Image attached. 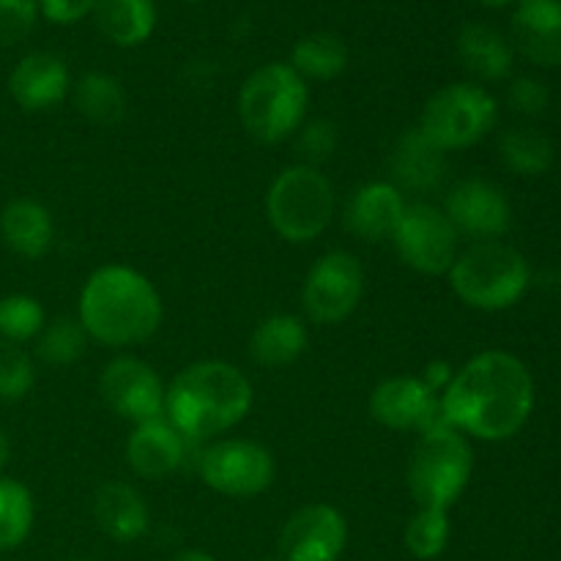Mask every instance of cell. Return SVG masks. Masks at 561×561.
<instances>
[{
    "label": "cell",
    "mask_w": 561,
    "mask_h": 561,
    "mask_svg": "<svg viewBox=\"0 0 561 561\" xmlns=\"http://www.w3.org/2000/svg\"><path fill=\"white\" fill-rule=\"evenodd\" d=\"M447 425L477 442H507L518 436L535 411V378L510 351L471 356L442 392Z\"/></svg>",
    "instance_id": "6da1fadb"
},
{
    "label": "cell",
    "mask_w": 561,
    "mask_h": 561,
    "mask_svg": "<svg viewBox=\"0 0 561 561\" xmlns=\"http://www.w3.org/2000/svg\"><path fill=\"white\" fill-rule=\"evenodd\" d=\"M252 400V383L239 367L203 359L186 365L164 389V420L190 442H211L250 414Z\"/></svg>",
    "instance_id": "7a4b0ae2"
},
{
    "label": "cell",
    "mask_w": 561,
    "mask_h": 561,
    "mask_svg": "<svg viewBox=\"0 0 561 561\" xmlns=\"http://www.w3.org/2000/svg\"><path fill=\"white\" fill-rule=\"evenodd\" d=\"M88 337L110 348L140 345L162 327V296L140 272L121 263L96 268L82 285L77 310Z\"/></svg>",
    "instance_id": "3957f363"
},
{
    "label": "cell",
    "mask_w": 561,
    "mask_h": 561,
    "mask_svg": "<svg viewBox=\"0 0 561 561\" xmlns=\"http://www.w3.org/2000/svg\"><path fill=\"white\" fill-rule=\"evenodd\" d=\"M449 288L466 307L480 312L510 310L531 285L529 261L504 241H477L458 252L447 272Z\"/></svg>",
    "instance_id": "277c9868"
},
{
    "label": "cell",
    "mask_w": 561,
    "mask_h": 561,
    "mask_svg": "<svg viewBox=\"0 0 561 561\" xmlns=\"http://www.w3.org/2000/svg\"><path fill=\"white\" fill-rule=\"evenodd\" d=\"M310 91L290 64H266L252 71L239 91V118L250 137L272 142L294 137L305 124Z\"/></svg>",
    "instance_id": "5b68a950"
},
{
    "label": "cell",
    "mask_w": 561,
    "mask_h": 561,
    "mask_svg": "<svg viewBox=\"0 0 561 561\" xmlns=\"http://www.w3.org/2000/svg\"><path fill=\"white\" fill-rule=\"evenodd\" d=\"M474 474L471 442L453 425L420 433L409 460V491L416 507L453 510Z\"/></svg>",
    "instance_id": "8992f818"
},
{
    "label": "cell",
    "mask_w": 561,
    "mask_h": 561,
    "mask_svg": "<svg viewBox=\"0 0 561 561\" xmlns=\"http://www.w3.org/2000/svg\"><path fill=\"white\" fill-rule=\"evenodd\" d=\"M337 197L321 168L290 164L266 192V217L274 233L288 244H310L332 225Z\"/></svg>",
    "instance_id": "52a82bcc"
},
{
    "label": "cell",
    "mask_w": 561,
    "mask_h": 561,
    "mask_svg": "<svg viewBox=\"0 0 561 561\" xmlns=\"http://www.w3.org/2000/svg\"><path fill=\"white\" fill-rule=\"evenodd\" d=\"M499 121V104L477 82H453L427 99L420 129L444 151H463L485 140Z\"/></svg>",
    "instance_id": "ba28073f"
},
{
    "label": "cell",
    "mask_w": 561,
    "mask_h": 561,
    "mask_svg": "<svg viewBox=\"0 0 561 561\" xmlns=\"http://www.w3.org/2000/svg\"><path fill=\"white\" fill-rule=\"evenodd\" d=\"M197 471L211 491L250 499L272 488L277 463L274 455L252 438H219L197 455Z\"/></svg>",
    "instance_id": "9c48e42d"
},
{
    "label": "cell",
    "mask_w": 561,
    "mask_h": 561,
    "mask_svg": "<svg viewBox=\"0 0 561 561\" xmlns=\"http://www.w3.org/2000/svg\"><path fill=\"white\" fill-rule=\"evenodd\" d=\"M362 296H365V268L359 257L334 250L318 257L307 272L301 305L310 321L321 327H337L354 316Z\"/></svg>",
    "instance_id": "30bf717a"
},
{
    "label": "cell",
    "mask_w": 561,
    "mask_h": 561,
    "mask_svg": "<svg viewBox=\"0 0 561 561\" xmlns=\"http://www.w3.org/2000/svg\"><path fill=\"white\" fill-rule=\"evenodd\" d=\"M400 261L420 274H447L458 257L460 236L438 206L416 201L405 206L392 236Z\"/></svg>",
    "instance_id": "8fae6325"
},
{
    "label": "cell",
    "mask_w": 561,
    "mask_h": 561,
    "mask_svg": "<svg viewBox=\"0 0 561 561\" xmlns=\"http://www.w3.org/2000/svg\"><path fill=\"white\" fill-rule=\"evenodd\" d=\"M164 383L148 362L137 356H115L99 376V392L104 403L131 425L162 420Z\"/></svg>",
    "instance_id": "7c38bea8"
},
{
    "label": "cell",
    "mask_w": 561,
    "mask_h": 561,
    "mask_svg": "<svg viewBox=\"0 0 561 561\" xmlns=\"http://www.w3.org/2000/svg\"><path fill=\"white\" fill-rule=\"evenodd\" d=\"M367 411L378 425L389 431L425 433L447 425L442 411V394L433 392L420 376H392L378 383L367 400Z\"/></svg>",
    "instance_id": "4fadbf2b"
},
{
    "label": "cell",
    "mask_w": 561,
    "mask_h": 561,
    "mask_svg": "<svg viewBox=\"0 0 561 561\" xmlns=\"http://www.w3.org/2000/svg\"><path fill=\"white\" fill-rule=\"evenodd\" d=\"M442 211L458 230V236H466L477 241H499L513 225V206L502 186L485 179H466L449 190Z\"/></svg>",
    "instance_id": "5bb4252c"
},
{
    "label": "cell",
    "mask_w": 561,
    "mask_h": 561,
    "mask_svg": "<svg viewBox=\"0 0 561 561\" xmlns=\"http://www.w3.org/2000/svg\"><path fill=\"white\" fill-rule=\"evenodd\" d=\"M348 546V524L332 504L296 510L279 535L283 561H340Z\"/></svg>",
    "instance_id": "9a60e30c"
},
{
    "label": "cell",
    "mask_w": 561,
    "mask_h": 561,
    "mask_svg": "<svg viewBox=\"0 0 561 561\" xmlns=\"http://www.w3.org/2000/svg\"><path fill=\"white\" fill-rule=\"evenodd\" d=\"M195 442L175 431L168 420H151L135 425L126 442V463L142 480H164L184 469L192 458Z\"/></svg>",
    "instance_id": "2e32d148"
},
{
    "label": "cell",
    "mask_w": 561,
    "mask_h": 561,
    "mask_svg": "<svg viewBox=\"0 0 561 561\" xmlns=\"http://www.w3.org/2000/svg\"><path fill=\"white\" fill-rule=\"evenodd\" d=\"M389 173L400 192L431 195L447 175V151L438 148L420 126L403 131L389 153Z\"/></svg>",
    "instance_id": "e0dca14e"
},
{
    "label": "cell",
    "mask_w": 561,
    "mask_h": 561,
    "mask_svg": "<svg viewBox=\"0 0 561 561\" xmlns=\"http://www.w3.org/2000/svg\"><path fill=\"white\" fill-rule=\"evenodd\" d=\"M11 99L25 113H44L71 93V75L64 58L53 53H31L14 66L9 77Z\"/></svg>",
    "instance_id": "ac0fdd59"
},
{
    "label": "cell",
    "mask_w": 561,
    "mask_h": 561,
    "mask_svg": "<svg viewBox=\"0 0 561 561\" xmlns=\"http://www.w3.org/2000/svg\"><path fill=\"white\" fill-rule=\"evenodd\" d=\"M405 201L403 192L392 181H370L362 184L345 206V228L356 236L378 244V241H392L400 219H403Z\"/></svg>",
    "instance_id": "d6986e66"
},
{
    "label": "cell",
    "mask_w": 561,
    "mask_h": 561,
    "mask_svg": "<svg viewBox=\"0 0 561 561\" xmlns=\"http://www.w3.org/2000/svg\"><path fill=\"white\" fill-rule=\"evenodd\" d=\"M513 49L542 69L561 66V0H520L513 14Z\"/></svg>",
    "instance_id": "ffe728a7"
},
{
    "label": "cell",
    "mask_w": 561,
    "mask_h": 561,
    "mask_svg": "<svg viewBox=\"0 0 561 561\" xmlns=\"http://www.w3.org/2000/svg\"><path fill=\"white\" fill-rule=\"evenodd\" d=\"M93 518L99 529L115 542L140 540L151 524L146 499L126 482H107L93 499Z\"/></svg>",
    "instance_id": "44dd1931"
},
{
    "label": "cell",
    "mask_w": 561,
    "mask_h": 561,
    "mask_svg": "<svg viewBox=\"0 0 561 561\" xmlns=\"http://www.w3.org/2000/svg\"><path fill=\"white\" fill-rule=\"evenodd\" d=\"M458 58L466 71L482 82L507 80L515 64V49L496 27L466 22L458 33Z\"/></svg>",
    "instance_id": "7402d4cb"
},
{
    "label": "cell",
    "mask_w": 561,
    "mask_h": 561,
    "mask_svg": "<svg viewBox=\"0 0 561 561\" xmlns=\"http://www.w3.org/2000/svg\"><path fill=\"white\" fill-rule=\"evenodd\" d=\"M0 236L22 257H42L53 247V214L31 197H16L0 214Z\"/></svg>",
    "instance_id": "603a6c76"
},
{
    "label": "cell",
    "mask_w": 561,
    "mask_h": 561,
    "mask_svg": "<svg viewBox=\"0 0 561 561\" xmlns=\"http://www.w3.org/2000/svg\"><path fill=\"white\" fill-rule=\"evenodd\" d=\"M310 334L305 321L290 312H274L263 318L250 337V356L263 367L294 365L307 351Z\"/></svg>",
    "instance_id": "cb8c5ba5"
},
{
    "label": "cell",
    "mask_w": 561,
    "mask_h": 561,
    "mask_svg": "<svg viewBox=\"0 0 561 561\" xmlns=\"http://www.w3.org/2000/svg\"><path fill=\"white\" fill-rule=\"evenodd\" d=\"M93 20L102 36L118 47H140L157 27V5L153 0H96Z\"/></svg>",
    "instance_id": "d4e9b609"
},
{
    "label": "cell",
    "mask_w": 561,
    "mask_h": 561,
    "mask_svg": "<svg viewBox=\"0 0 561 561\" xmlns=\"http://www.w3.org/2000/svg\"><path fill=\"white\" fill-rule=\"evenodd\" d=\"M71 102L91 124L113 126L126 115V93L113 75L88 71L71 82Z\"/></svg>",
    "instance_id": "484cf974"
},
{
    "label": "cell",
    "mask_w": 561,
    "mask_h": 561,
    "mask_svg": "<svg viewBox=\"0 0 561 561\" xmlns=\"http://www.w3.org/2000/svg\"><path fill=\"white\" fill-rule=\"evenodd\" d=\"M499 157H502L504 168L513 170L515 175H546L551 170L557 151L548 135H542L535 126H510L502 137H499Z\"/></svg>",
    "instance_id": "4316f807"
},
{
    "label": "cell",
    "mask_w": 561,
    "mask_h": 561,
    "mask_svg": "<svg viewBox=\"0 0 561 561\" xmlns=\"http://www.w3.org/2000/svg\"><path fill=\"white\" fill-rule=\"evenodd\" d=\"M290 66L301 80H334L348 66V47L334 33H310L299 38L290 53Z\"/></svg>",
    "instance_id": "83f0119b"
},
{
    "label": "cell",
    "mask_w": 561,
    "mask_h": 561,
    "mask_svg": "<svg viewBox=\"0 0 561 561\" xmlns=\"http://www.w3.org/2000/svg\"><path fill=\"white\" fill-rule=\"evenodd\" d=\"M36 504L22 482L0 477V551H14L27 540Z\"/></svg>",
    "instance_id": "f1b7e54d"
},
{
    "label": "cell",
    "mask_w": 561,
    "mask_h": 561,
    "mask_svg": "<svg viewBox=\"0 0 561 561\" xmlns=\"http://www.w3.org/2000/svg\"><path fill=\"white\" fill-rule=\"evenodd\" d=\"M453 537V524H449V510L416 507L403 531L405 551L420 561H433L442 557Z\"/></svg>",
    "instance_id": "f546056e"
},
{
    "label": "cell",
    "mask_w": 561,
    "mask_h": 561,
    "mask_svg": "<svg viewBox=\"0 0 561 561\" xmlns=\"http://www.w3.org/2000/svg\"><path fill=\"white\" fill-rule=\"evenodd\" d=\"M88 340L91 337L82 329L80 318H55L44 323L42 334L36 337V354L55 367L75 365L85 354Z\"/></svg>",
    "instance_id": "4dcf8cb0"
},
{
    "label": "cell",
    "mask_w": 561,
    "mask_h": 561,
    "mask_svg": "<svg viewBox=\"0 0 561 561\" xmlns=\"http://www.w3.org/2000/svg\"><path fill=\"white\" fill-rule=\"evenodd\" d=\"M44 323V310L33 296L14 294L0 299V340L16 345L27 343L42 334Z\"/></svg>",
    "instance_id": "1f68e13d"
},
{
    "label": "cell",
    "mask_w": 561,
    "mask_h": 561,
    "mask_svg": "<svg viewBox=\"0 0 561 561\" xmlns=\"http://www.w3.org/2000/svg\"><path fill=\"white\" fill-rule=\"evenodd\" d=\"M36 370L25 351L16 343L0 340V398L22 400L33 389Z\"/></svg>",
    "instance_id": "d6a6232c"
},
{
    "label": "cell",
    "mask_w": 561,
    "mask_h": 561,
    "mask_svg": "<svg viewBox=\"0 0 561 561\" xmlns=\"http://www.w3.org/2000/svg\"><path fill=\"white\" fill-rule=\"evenodd\" d=\"M337 126L332 121H310V124H301L296 129V148H299L301 164H310L318 168L321 162L332 159V153L337 151Z\"/></svg>",
    "instance_id": "836d02e7"
},
{
    "label": "cell",
    "mask_w": 561,
    "mask_h": 561,
    "mask_svg": "<svg viewBox=\"0 0 561 561\" xmlns=\"http://www.w3.org/2000/svg\"><path fill=\"white\" fill-rule=\"evenodd\" d=\"M38 0H0V47L22 42L33 31Z\"/></svg>",
    "instance_id": "e575fe53"
},
{
    "label": "cell",
    "mask_w": 561,
    "mask_h": 561,
    "mask_svg": "<svg viewBox=\"0 0 561 561\" xmlns=\"http://www.w3.org/2000/svg\"><path fill=\"white\" fill-rule=\"evenodd\" d=\"M507 104L518 115H526V118H537L548 110L551 104V91L542 80L537 77H515L507 88Z\"/></svg>",
    "instance_id": "d590c367"
},
{
    "label": "cell",
    "mask_w": 561,
    "mask_h": 561,
    "mask_svg": "<svg viewBox=\"0 0 561 561\" xmlns=\"http://www.w3.org/2000/svg\"><path fill=\"white\" fill-rule=\"evenodd\" d=\"M96 0H38V9L55 25H75L82 16L93 14Z\"/></svg>",
    "instance_id": "8d00e7d4"
},
{
    "label": "cell",
    "mask_w": 561,
    "mask_h": 561,
    "mask_svg": "<svg viewBox=\"0 0 561 561\" xmlns=\"http://www.w3.org/2000/svg\"><path fill=\"white\" fill-rule=\"evenodd\" d=\"M453 376H455V370L447 365V362H433V365H427L425 376H420V378L433 389V392L442 394L444 389L449 387V381H453Z\"/></svg>",
    "instance_id": "74e56055"
},
{
    "label": "cell",
    "mask_w": 561,
    "mask_h": 561,
    "mask_svg": "<svg viewBox=\"0 0 561 561\" xmlns=\"http://www.w3.org/2000/svg\"><path fill=\"white\" fill-rule=\"evenodd\" d=\"M170 561H217V559L208 557L206 551H181V553H175Z\"/></svg>",
    "instance_id": "f35d334b"
},
{
    "label": "cell",
    "mask_w": 561,
    "mask_h": 561,
    "mask_svg": "<svg viewBox=\"0 0 561 561\" xmlns=\"http://www.w3.org/2000/svg\"><path fill=\"white\" fill-rule=\"evenodd\" d=\"M9 453H11L9 438H5V431H3V427H0V469H3V466L9 463Z\"/></svg>",
    "instance_id": "ab89813d"
},
{
    "label": "cell",
    "mask_w": 561,
    "mask_h": 561,
    "mask_svg": "<svg viewBox=\"0 0 561 561\" xmlns=\"http://www.w3.org/2000/svg\"><path fill=\"white\" fill-rule=\"evenodd\" d=\"M482 5H507V3H513V0H480Z\"/></svg>",
    "instance_id": "60d3db41"
},
{
    "label": "cell",
    "mask_w": 561,
    "mask_h": 561,
    "mask_svg": "<svg viewBox=\"0 0 561 561\" xmlns=\"http://www.w3.org/2000/svg\"><path fill=\"white\" fill-rule=\"evenodd\" d=\"M261 561H283V557H268V559H261Z\"/></svg>",
    "instance_id": "b9f144b4"
},
{
    "label": "cell",
    "mask_w": 561,
    "mask_h": 561,
    "mask_svg": "<svg viewBox=\"0 0 561 561\" xmlns=\"http://www.w3.org/2000/svg\"><path fill=\"white\" fill-rule=\"evenodd\" d=\"M75 561H85V559H75Z\"/></svg>",
    "instance_id": "7bdbcfd3"
}]
</instances>
